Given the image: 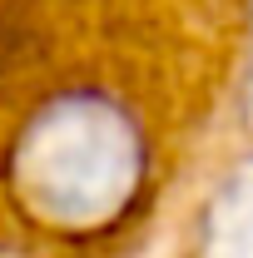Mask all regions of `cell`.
<instances>
[{
	"label": "cell",
	"mask_w": 253,
	"mask_h": 258,
	"mask_svg": "<svg viewBox=\"0 0 253 258\" xmlns=\"http://www.w3.org/2000/svg\"><path fill=\"white\" fill-rule=\"evenodd\" d=\"M159 139L144 109L104 80L35 90L0 149L10 209L55 238H109L154 184Z\"/></svg>",
	"instance_id": "cell-1"
},
{
	"label": "cell",
	"mask_w": 253,
	"mask_h": 258,
	"mask_svg": "<svg viewBox=\"0 0 253 258\" xmlns=\"http://www.w3.org/2000/svg\"><path fill=\"white\" fill-rule=\"evenodd\" d=\"M238 114H243V124L253 129V70H248V80H243V99H238Z\"/></svg>",
	"instance_id": "cell-2"
}]
</instances>
